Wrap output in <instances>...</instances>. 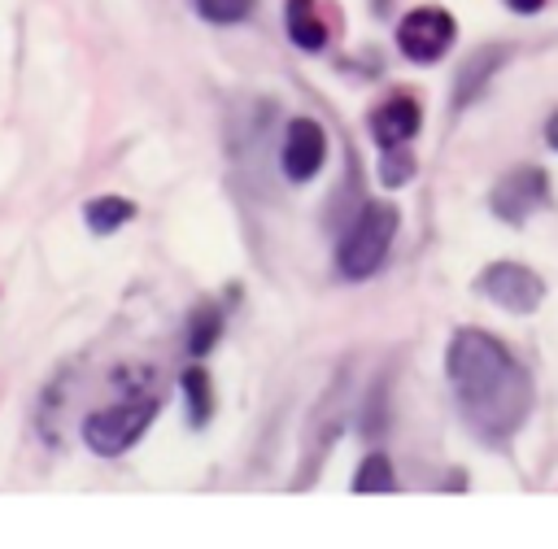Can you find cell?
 <instances>
[{
  "instance_id": "6da1fadb",
  "label": "cell",
  "mask_w": 558,
  "mask_h": 549,
  "mask_svg": "<svg viewBox=\"0 0 558 549\" xmlns=\"http://www.w3.org/2000/svg\"><path fill=\"white\" fill-rule=\"evenodd\" d=\"M445 375L453 383L462 423L480 440L501 444L523 427L532 410V379L497 335L475 327L453 331L445 349Z\"/></svg>"
},
{
  "instance_id": "7a4b0ae2",
  "label": "cell",
  "mask_w": 558,
  "mask_h": 549,
  "mask_svg": "<svg viewBox=\"0 0 558 549\" xmlns=\"http://www.w3.org/2000/svg\"><path fill=\"white\" fill-rule=\"evenodd\" d=\"M392 235H397V209L384 205V200L362 205L357 218L349 222V231L340 235V248H336L340 274L344 279H371L384 266Z\"/></svg>"
},
{
  "instance_id": "3957f363",
  "label": "cell",
  "mask_w": 558,
  "mask_h": 549,
  "mask_svg": "<svg viewBox=\"0 0 558 549\" xmlns=\"http://www.w3.org/2000/svg\"><path fill=\"white\" fill-rule=\"evenodd\" d=\"M157 410H161L157 396H126V401H118V405H105V410L87 414L83 440H87L92 453L118 457V453H126V449L148 431V423L157 418Z\"/></svg>"
},
{
  "instance_id": "277c9868",
  "label": "cell",
  "mask_w": 558,
  "mask_h": 549,
  "mask_svg": "<svg viewBox=\"0 0 558 549\" xmlns=\"http://www.w3.org/2000/svg\"><path fill=\"white\" fill-rule=\"evenodd\" d=\"M453 39H458V22H453V13L440 9V4L410 9V13L401 17V26H397L401 52H405L410 61H418V65L440 61V57L453 48Z\"/></svg>"
},
{
  "instance_id": "5b68a950",
  "label": "cell",
  "mask_w": 558,
  "mask_h": 549,
  "mask_svg": "<svg viewBox=\"0 0 558 549\" xmlns=\"http://www.w3.org/2000/svg\"><path fill=\"white\" fill-rule=\"evenodd\" d=\"M475 292L488 296L493 305L510 309V314H532L545 296V283H541L536 270H527L519 261H493L475 274Z\"/></svg>"
},
{
  "instance_id": "8992f818",
  "label": "cell",
  "mask_w": 558,
  "mask_h": 549,
  "mask_svg": "<svg viewBox=\"0 0 558 549\" xmlns=\"http://www.w3.org/2000/svg\"><path fill=\"white\" fill-rule=\"evenodd\" d=\"M545 200H549V179H545L541 166H514V170H506L497 179L493 196H488V205H493V213L501 222H523Z\"/></svg>"
},
{
  "instance_id": "52a82bcc",
  "label": "cell",
  "mask_w": 558,
  "mask_h": 549,
  "mask_svg": "<svg viewBox=\"0 0 558 549\" xmlns=\"http://www.w3.org/2000/svg\"><path fill=\"white\" fill-rule=\"evenodd\" d=\"M279 161H283V174L292 183H305L323 170L327 161V135L314 118H292L288 131H283V148H279Z\"/></svg>"
},
{
  "instance_id": "ba28073f",
  "label": "cell",
  "mask_w": 558,
  "mask_h": 549,
  "mask_svg": "<svg viewBox=\"0 0 558 549\" xmlns=\"http://www.w3.org/2000/svg\"><path fill=\"white\" fill-rule=\"evenodd\" d=\"M414 131H418V100L414 96L397 91V96H388L384 105L371 109V135H375L379 152L405 148L414 139Z\"/></svg>"
},
{
  "instance_id": "9c48e42d",
  "label": "cell",
  "mask_w": 558,
  "mask_h": 549,
  "mask_svg": "<svg viewBox=\"0 0 558 549\" xmlns=\"http://www.w3.org/2000/svg\"><path fill=\"white\" fill-rule=\"evenodd\" d=\"M283 26H288V39H292L296 48H305V52L327 48V22H323V13H318L314 0H288Z\"/></svg>"
},
{
  "instance_id": "30bf717a",
  "label": "cell",
  "mask_w": 558,
  "mask_h": 549,
  "mask_svg": "<svg viewBox=\"0 0 558 549\" xmlns=\"http://www.w3.org/2000/svg\"><path fill=\"white\" fill-rule=\"evenodd\" d=\"M506 61V48H484V52H475L466 65H462V74H458V91H453V100L458 105H471L484 87H488V78H493V70Z\"/></svg>"
},
{
  "instance_id": "8fae6325",
  "label": "cell",
  "mask_w": 558,
  "mask_h": 549,
  "mask_svg": "<svg viewBox=\"0 0 558 549\" xmlns=\"http://www.w3.org/2000/svg\"><path fill=\"white\" fill-rule=\"evenodd\" d=\"M83 218H87V227L96 235H109V231H118V227H126L135 218V205L122 200V196H96V200H87Z\"/></svg>"
},
{
  "instance_id": "7c38bea8",
  "label": "cell",
  "mask_w": 558,
  "mask_h": 549,
  "mask_svg": "<svg viewBox=\"0 0 558 549\" xmlns=\"http://www.w3.org/2000/svg\"><path fill=\"white\" fill-rule=\"evenodd\" d=\"M218 335H222V309L218 305H201L192 314V322H187V349H192V357H205L218 344Z\"/></svg>"
},
{
  "instance_id": "4fadbf2b",
  "label": "cell",
  "mask_w": 558,
  "mask_h": 549,
  "mask_svg": "<svg viewBox=\"0 0 558 549\" xmlns=\"http://www.w3.org/2000/svg\"><path fill=\"white\" fill-rule=\"evenodd\" d=\"M183 396H187V418L201 427L214 414V388H209V375L201 366H187L183 370Z\"/></svg>"
},
{
  "instance_id": "5bb4252c",
  "label": "cell",
  "mask_w": 558,
  "mask_h": 549,
  "mask_svg": "<svg viewBox=\"0 0 558 549\" xmlns=\"http://www.w3.org/2000/svg\"><path fill=\"white\" fill-rule=\"evenodd\" d=\"M388 488H397L392 462H388L384 453L362 457V466H357V475H353V492H388Z\"/></svg>"
},
{
  "instance_id": "9a60e30c",
  "label": "cell",
  "mask_w": 558,
  "mask_h": 549,
  "mask_svg": "<svg viewBox=\"0 0 558 549\" xmlns=\"http://www.w3.org/2000/svg\"><path fill=\"white\" fill-rule=\"evenodd\" d=\"M192 4H196V13H201L205 22H218V26L244 22V17L257 9V0H192Z\"/></svg>"
},
{
  "instance_id": "2e32d148",
  "label": "cell",
  "mask_w": 558,
  "mask_h": 549,
  "mask_svg": "<svg viewBox=\"0 0 558 549\" xmlns=\"http://www.w3.org/2000/svg\"><path fill=\"white\" fill-rule=\"evenodd\" d=\"M514 13H536V9H545V0H506Z\"/></svg>"
},
{
  "instance_id": "e0dca14e",
  "label": "cell",
  "mask_w": 558,
  "mask_h": 549,
  "mask_svg": "<svg viewBox=\"0 0 558 549\" xmlns=\"http://www.w3.org/2000/svg\"><path fill=\"white\" fill-rule=\"evenodd\" d=\"M545 139H549V148H558V109H554L549 122H545Z\"/></svg>"
}]
</instances>
